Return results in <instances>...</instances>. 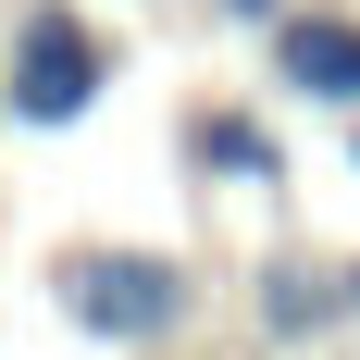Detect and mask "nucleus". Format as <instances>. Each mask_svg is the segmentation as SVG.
<instances>
[{"label":"nucleus","instance_id":"2","mask_svg":"<svg viewBox=\"0 0 360 360\" xmlns=\"http://www.w3.org/2000/svg\"><path fill=\"white\" fill-rule=\"evenodd\" d=\"M199 274H186L174 249H75L63 261V323L75 335H100V348L149 360V348H174L186 323H199Z\"/></svg>","mask_w":360,"mask_h":360},{"label":"nucleus","instance_id":"1","mask_svg":"<svg viewBox=\"0 0 360 360\" xmlns=\"http://www.w3.org/2000/svg\"><path fill=\"white\" fill-rule=\"evenodd\" d=\"M112 100V37L75 13V0H13V37H0V112L25 137H63Z\"/></svg>","mask_w":360,"mask_h":360},{"label":"nucleus","instance_id":"9","mask_svg":"<svg viewBox=\"0 0 360 360\" xmlns=\"http://www.w3.org/2000/svg\"><path fill=\"white\" fill-rule=\"evenodd\" d=\"M149 360H162V348H149Z\"/></svg>","mask_w":360,"mask_h":360},{"label":"nucleus","instance_id":"8","mask_svg":"<svg viewBox=\"0 0 360 360\" xmlns=\"http://www.w3.org/2000/svg\"><path fill=\"white\" fill-rule=\"evenodd\" d=\"M348 311H360V261H348Z\"/></svg>","mask_w":360,"mask_h":360},{"label":"nucleus","instance_id":"3","mask_svg":"<svg viewBox=\"0 0 360 360\" xmlns=\"http://www.w3.org/2000/svg\"><path fill=\"white\" fill-rule=\"evenodd\" d=\"M261 50H274V100H311V112H335V124L360 112V13L298 0V13L261 37Z\"/></svg>","mask_w":360,"mask_h":360},{"label":"nucleus","instance_id":"5","mask_svg":"<svg viewBox=\"0 0 360 360\" xmlns=\"http://www.w3.org/2000/svg\"><path fill=\"white\" fill-rule=\"evenodd\" d=\"M186 162H199L212 186H249V199L286 186V137H274L249 100H199V112H186Z\"/></svg>","mask_w":360,"mask_h":360},{"label":"nucleus","instance_id":"7","mask_svg":"<svg viewBox=\"0 0 360 360\" xmlns=\"http://www.w3.org/2000/svg\"><path fill=\"white\" fill-rule=\"evenodd\" d=\"M348 174H360V112H348Z\"/></svg>","mask_w":360,"mask_h":360},{"label":"nucleus","instance_id":"4","mask_svg":"<svg viewBox=\"0 0 360 360\" xmlns=\"http://www.w3.org/2000/svg\"><path fill=\"white\" fill-rule=\"evenodd\" d=\"M249 311H261V348L286 360V348H311V335H335L348 323V261H311V249H274L249 274Z\"/></svg>","mask_w":360,"mask_h":360},{"label":"nucleus","instance_id":"6","mask_svg":"<svg viewBox=\"0 0 360 360\" xmlns=\"http://www.w3.org/2000/svg\"><path fill=\"white\" fill-rule=\"evenodd\" d=\"M286 13H298V0H212V25H224V37H274Z\"/></svg>","mask_w":360,"mask_h":360}]
</instances>
